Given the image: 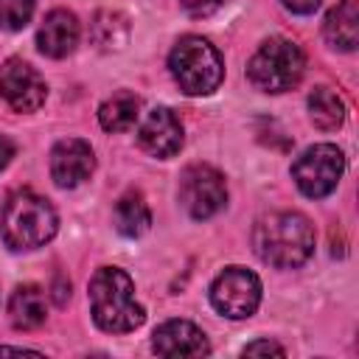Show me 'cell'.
<instances>
[{
	"mask_svg": "<svg viewBox=\"0 0 359 359\" xmlns=\"http://www.w3.org/2000/svg\"><path fill=\"white\" fill-rule=\"evenodd\" d=\"M252 247L258 258L278 269H292L314 252V227L297 210H275L255 222Z\"/></svg>",
	"mask_w": 359,
	"mask_h": 359,
	"instance_id": "6da1fadb",
	"label": "cell"
},
{
	"mask_svg": "<svg viewBox=\"0 0 359 359\" xmlns=\"http://www.w3.org/2000/svg\"><path fill=\"white\" fill-rule=\"evenodd\" d=\"M90 309L95 325L107 334H129L146 320L143 306L135 300L132 278L118 266H101L93 275Z\"/></svg>",
	"mask_w": 359,
	"mask_h": 359,
	"instance_id": "7a4b0ae2",
	"label": "cell"
},
{
	"mask_svg": "<svg viewBox=\"0 0 359 359\" xmlns=\"http://www.w3.org/2000/svg\"><path fill=\"white\" fill-rule=\"evenodd\" d=\"M53 205L34 191H14L0 213V233L11 250H36L56 236Z\"/></svg>",
	"mask_w": 359,
	"mask_h": 359,
	"instance_id": "3957f363",
	"label": "cell"
},
{
	"mask_svg": "<svg viewBox=\"0 0 359 359\" xmlns=\"http://www.w3.org/2000/svg\"><path fill=\"white\" fill-rule=\"evenodd\" d=\"M168 67L180 90L188 95H208L224 79V65H222L219 50L208 39L194 36V34L182 36L174 45L168 56Z\"/></svg>",
	"mask_w": 359,
	"mask_h": 359,
	"instance_id": "277c9868",
	"label": "cell"
},
{
	"mask_svg": "<svg viewBox=\"0 0 359 359\" xmlns=\"http://www.w3.org/2000/svg\"><path fill=\"white\" fill-rule=\"evenodd\" d=\"M306 70V56L303 50L283 36H272L261 42V48L252 53L247 65V79L252 87L264 93H286L300 84Z\"/></svg>",
	"mask_w": 359,
	"mask_h": 359,
	"instance_id": "5b68a950",
	"label": "cell"
},
{
	"mask_svg": "<svg viewBox=\"0 0 359 359\" xmlns=\"http://www.w3.org/2000/svg\"><path fill=\"white\" fill-rule=\"evenodd\" d=\"M345 171V157L334 143H317L292 163V180L309 199L328 196Z\"/></svg>",
	"mask_w": 359,
	"mask_h": 359,
	"instance_id": "8992f818",
	"label": "cell"
},
{
	"mask_svg": "<svg viewBox=\"0 0 359 359\" xmlns=\"http://www.w3.org/2000/svg\"><path fill=\"white\" fill-rule=\"evenodd\" d=\"M210 303L219 314H224L230 320H244V317L255 314V309L261 303L258 275L244 266H227L210 283Z\"/></svg>",
	"mask_w": 359,
	"mask_h": 359,
	"instance_id": "52a82bcc",
	"label": "cell"
},
{
	"mask_svg": "<svg viewBox=\"0 0 359 359\" xmlns=\"http://www.w3.org/2000/svg\"><path fill=\"white\" fill-rule=\"evenodd\" d=\"M180 202L199 222L216 216L227 202L224 177L208 163L188 165L182 171V177H180Z\"/></svg>",
	"mask_w": 359,
	"mask_h": 359,
	"instance_id": "ba28073f",
	"label": "cell"
},
{
	"mask_svg": "<svg viewBox=\"0 0 359 359\" xmlns=\"http://www.w3.org/2000/svg\"><path fill=\"white\" fill-rule=\"evenodd\" d=\"M0 95L14 112H34L45 104L48 87L42 76L22 59H8L0 67Z\"/></svg>",
	"mask_w": 359,
	"mask_h": 359,
	"instance_id": "9c48e42d",
	"label": "cell"
},
{
	"mask_svg": "<svg viewBox=\"0 0 359 359\" xmlns=\"http://www.w3.org/2000/svg\"><path fill=\"white\" fill-rule=\"evenodd\" d=\"M95 168V157L87 140L81 137H65L50 151V177L59 188H76L81 185Z\"/></svg>",
	"mask_w": 359,
	"mask_h": 359,
	"instance_id": "30bf717a",
	"label": "cell"
},
{
	"mask_svg": "<svg viewBox=\"0 0 359 359\" xmlns=\"http://www.w3.org/2000/svg\"><path fill=\"white\" fill-rule=\"evenodd\" d=\"M137 143L151 154V157H174L182 149V123L168 107H154L140 129H137Z\"/></svg>",
	"mask_w": 359,
	"mask_h": 359,
	"instance_id": "8fae6325",
	"label": "cell"
},
{
	"mask_svg": "<svg viewBox=\"0 0 359 359\" xmlns=\"http://www.w3.org/2000/svg\"><path fill=\"white\" fill-rule=\"evenodd\" d=\"M151 348L160 356H208L210 345L205 334L188 320H168L151 334Z\"/></svg>",
	"mask_w": 359,
	"mask_h": 359,
	"instance_id": "7c38bea8",
	"label": "cell"
},
{
	"mask_svg": "<svg viewBox=\"0 0 359 359\" xmlns=\"http://www.w3.org/2000/svg\"><path fill=\"white\" fill-rule=\"evenodd\" d=\"M36 45L50 59H65L67 53H73L76 45H79V20H76V14L67 11V8H53L36 31Z\"/></svg>",
	"mask_w": 359,
	"mask_h": 359,
	"instance_id": "4fadbf2b",
	"label": "cell"
},
{
	"mask_svg": "<svg viewBox=\"0 0 359 359\" xmlns=\"http://www.w3.org/2000/svg\"><path fill=\"white\" fill-rule=\"evenodd\" d=\"M325 42L337 50H356L359 45V3L356 0H342L337 3L323 22Z\"/></svg>",
	"mask_w": 359,
	"mask_h": 359,
	"instance_id": "5bb4252c",
	"label": "cell"
},
{
	"mask_svg": "<svg viewBox=\"0 0 359 359\" xmlns=\"http://www.w3.org/2000/svg\"><path fill=\"white\" fill-rule=\"evenodd\" d=\"M8 317L11 325L20 331H34L45 323L48 317V303H45V292L34 283H22L14 289L11 300H8Z\"/></svg>",
	"mask_w": 359,
	"mask_h": 359,
	"instance_id": "9a60e30c",
	"label": "cell"
},
{
	"mask_svg": "<svg viewBox=\"0 0 359 359\" xmlns=\"http://www.w3.org/2000/svg\"><path fill=\"white\" fill-rule=\"evenodd\" d=\"M112 222H115V230L126 238H137L149 230L151 224V210L143 199L140 191H126L118 202H115V210H112Z\"/></svg>",
	"mask_w": 359,
	"mask_h": 359,
	"instance_id": "2e32d148",
	"label": "cell"
},
{
	"mask_svg": "<svg viewBox=\"0 0 359 359\" xmlns=\"http://www.w3.org/2000/svg\"><path fill=\"white\" fill-rule=\"evenodd\" d=\"M140 115V98L129 90H118L98 107V121L107 132H123L129 129Z\"/></svg>",
	"mask_w": 359,
	"mask_h": 359,
	"instance_id": "e0dca14e",
	"label": "cell"
},
{
	"mask_svg": "<svg viewBox=\"0 0 359 359\" xmlns=\"http://www.w3.org/2000/svg\"><path fill=\"white\" fill-rule=\"evenodd\" d=\"M309 115L317 129H339L345 123V101L331 87H314L309 95Z\"/></svg>",
	"mask_w": 359,
	"mask_h": 359,
	"instance_id": "ac0fdd59",
	"label": "cell"
},
{
	"mask_svg": "<svg viewBox=\"0 0 359 359\" xmlns=\"http://www.w3.org/2000/svg\"><path fill=\"white\" fill-rule=\"evenodd\" d=\"M90 39H93V45L98 50H118V48H123L126 39H129L126 17L118 14V11H109V8L98 11L93 17V22H90Z\"/></svg>",
	"mask_w": 359,
	"mask_h": 359,
	"instance_id": "d6986e66",
	"label": "cell"
},
{
	"mask_svg": "<svg viewBox=\"0 0 359 359\" xmlns=\"http://www.w3.org/2000/svg\"><path fill=\"white\" fill-rule=\"evenodd\" d=\"M36 0H0V28L3 31H20L28 25L34 14Z\"/></svg>",
	"mask_w": 359,
	"mask_h": 359,
	"instance_id": "ffe728a7",
	"label": "cell"
},
{
	"mask_svg": "<svg viewBox=\"0 0 359 359\" xmlns=\"http://www.w3.org/2000/svg\"><path fill=\"white\" fill-rule=\"evenodd\" d=\"M224 0H182V8L191 14V17H208L213 14Z\"/></svg>",
	"mask_w": 359,
	"mask_h": 359,
	"instance_id": "44dd1931",
	"label": "cell"
},
{
	"mask_svg": "<svg viewBox=\"0 0 359 359\" xmlns=\"http://www.w3.org/2000/svg\"><path fill=\"white\" fill-rule=\"evenodd\" d=\"M258 353H275V356H283L286 351L278 345V342H269V339H258V342H250L244 348V356H258Z\"/></svg>",
	"mask_w": 359,
	"mask_h": 359,
	"instance_id": "7402d4cb",
	"label": "cell"
},
{
	"mask_svg": "<svg viewBox=\"0 0 359 359\" xmlns=\"http://www.w3.org/2000/svg\"><path fill=\"white\" fill-rule=\"evenodd\" d=\"M289 11H294V14H311L323 0H280Z\"/></svg>",
	"mask_w": 359,
	"mask_h": 359,
	"instance_id": "603a6c76",
	"label": "cell"
},
{
	"mask_svg": "<svg viewBox=\"0 0 359 359\" xmlns=\"http://www.w3.org/2000/svg\"><path fill=\"white\" fill-rule=\"evenodd\" d=\"M11 157H14V143L6 135H0V171L11 163Z\"/></svg>",
	"mask_w": 359,
	"mask_h": 359,
	"instance_id": "cb8c5ba5",
	"label": "cell"
}]
</instances>
